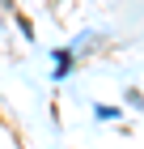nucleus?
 <instances>
[{
	"instance_id": "nucleus-1",
	"label": "nucleus",
	"mask_w": 144,
	"mask_h": 149,
	"mask_svg": "<svg viewBox=\"0 0 144 149\" xmlns=\"http://www.w3.org/2000/svg\"><path fill=\"white\" fill-rule=\"evenodd\" d=\"M51 60H55V72H51V77L64 81L68 72H72V64H76V51H72V47H55V51H51Z\"/></svg>"
},
{
	"instance_id": "nucleus-2",
	"label": "nucleus",
	"mask_w": 144,
	"mask_h": 149,
	"mask_svg": "<svg viewBox=\"0 0 144 149\" xmlns=\"http://www.w3.org/2000/svg\"><path fill=\"white\" fill-rule=\"evenodd\" d=\"M93 115L98 119H119V107H93Z\"/></svg>"
}]
</instances>
